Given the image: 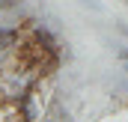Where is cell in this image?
<instances>
[{
	"label": "cell",
	"mask_w": 128,
	"mask_h": 122,
	"mask_svg": "<svg viewBox=\"0 0 128 122\" xmlns=\"http://www.w3.org/2000/svg\"><path fill=\"white\" fill-rule=\"evenodd\" d=\"M125 72H128V62H125Z\"/></svg>",
	"instance_id": "cell-6"
},
{
	"label": "cell",
	"mask_w": 128,
	"mask_h": 122,
	"mask_svg": "<svg viewBox=\"0 0 128 122\" xmlns=\"http://www.w3.org/2000/svg\"><path fill=\"white\" fill-rule=\"evenodd\" d=\"M80 6H86L92 12H101V3H96V0H80Z\"/></svg>",
	"instance_id": "cell-3"
},
{
	"label": "cell",
	"mask_w": 128,
	"mask_h": 122,
	"mask_svg": "<svg viewBox=\"0 0 128 122\" xmlns=\"http://www.w3.org/2000/svg\"><path fill=\"white\" fill-rule=\"evenodd\" d=\"M116 57H119L122 62H128V48H125V45H119V48H116Z\"/></svg>",
	"instance_id": "cell-4"
},
{
	"label": "cell",
	"mask_w": 128,
	"mask_h": 122,
	"mask_svg": "<svg viewBox=\"0 0 128 122\" xmlns=\"http://www.w3.org/2000/svg\"><path fill=\"white\" fill-rule=\"evenodd\" d=\"M116 30H119V33L128 39V24H125V21H116Z\"/></svg>",
	"instance_id": "cell-5"
},
{
	"label": "cell",
	"mask_w": 128,
	"mask_h": 122,
	"mask_svg": "<svg viewBox=\"0 0 128 122\" xmlns=\"http://www.w3.org/2000/svg\"><path fill=\"white\" fill-rule=\"evenodd\" d=\"M24 0H0V12H18Z\"/></svg>",
	"instance_id": "cell-2"
},
{
	"label": "cell",
	"mask_w": 128,
	"mask_h": 122,
	"mask_svg": "<svg viewBox=\"0 0 128 122\" xmlns=\"http://www.w3.org/2000/svg\"><path fill=\"white\" fill-rule=\"evenodd\" d=\"M27 36H30L33 42H39V45L51 48V51H60V39L54 36V30H48V27H45V24H39V21L27 30Z\"/></svg>",
	"instance_id": "cell-1"
}]
</instances>
